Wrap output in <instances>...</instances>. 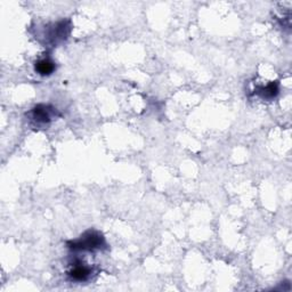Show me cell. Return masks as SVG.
Instances as JSON below:
<instances>
[{"instance_id": "obj_6", "label": "cell", "mask_w": 292, "mask_h": 292, "mask_svg": "<svg viewBox=\"0 0 292 292\" xmlns=\"http://www.w3.org/2000/svg\"><path fill=\"white\" fill-rule=\"evenodd\" d=\"M259 95L265 98V100H272V98L275 97L278 94V86L276 83H270L266 87L259 88L258 92Z\"/></svg>"}, {"instance_id": "obj_3", "label": "cell", "mask_w": 292, "mask_h": 292, "mask_svg": "<svg viewBox=\"0 0 292 292\" xmlns=\"http://www.w3.org/2000/svg\"><path fill=\"white\" fill-rule=\"evenodd\" d=\"M54 114H55V110L49 105L39 104L32 110L33 120L36 122H39V123L49 122Z\"/></svg>"}, {"instance_id": "obj_2", "label": "cell", "mask_w": 292, "mask_h": 292, "mask_svg": "<svg viewBox=\"0 0 292 292\" xmlns=\"http://www.w3.org/2000/svg\"><path fill=\"white\" fill-rule=\"evenodd\" d=\"M70 22L68 21H61V22H58L54 25L53 28L50 29L49 31V39L50 41L53 42V44H57L59 41H63L65 40L68 33H70Z\"/></svg>"}, {"instance_id": "obj_5", "label": "cell", "mask_w": 292, "mask_h": 292, "mask_svg": "<svg viewBox=\"0 0 292 292\" xmlns=\"http://www.w3.org/2000/svg\"><path fill=\"white\" fill-rule=\"evenodd\" d=\"M34 70L39 73L40 76H50L51 73H54V71L56 70V65L49 58H44L36 63Z\"/></svg>"}, {"instance_id": "obj_4", "label": "cell", "mask_w": 292, "mask_h": 292, "mask_svg": "<svg viewBox=\"0 0 292 292\" xmlns=\"http://www.w3.org/2000/svg\"><path fill=\"white\" fill-rule=\"evenodd\" d=\"M68 276L72 281H77V282H83L86 281L87 278L90 276V268L87 267V266L78 264L73 267L70 272L67 274Z\"/></svg>"}, {"instance_id": "obj_1", "label": "cell", "mask_w": 292, "mask_h": 292, "mask_svg": "<svg viewBox=\"0 0 292 292\" xmlns=\"http://www.w3.org/2000/svg\"><path fill=\"white\" fill-rule=\"evenodd\" d=\"M67 247L75 251H94L105 247V240L100 232L88 231L84 235H81L80 239L76 240V241L67 242Z\"/></svg>"}]
</instances>
